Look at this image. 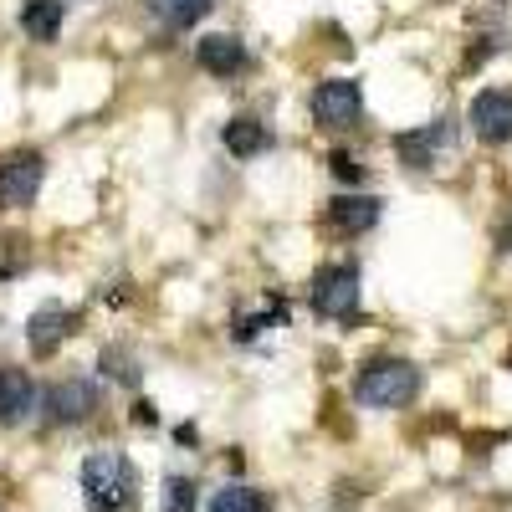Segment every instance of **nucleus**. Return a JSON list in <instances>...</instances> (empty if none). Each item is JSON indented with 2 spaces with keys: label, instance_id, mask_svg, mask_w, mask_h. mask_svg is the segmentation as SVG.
I'll return each mask as SVG.
<instances>
[{
  "label": "nucleus",
  "instance_id": "1",
  "mask_svg": "<svg viewBox=\"0 0 512 512\" xmlns=\"http://www.w3.org/2000/svg\"><path fill=\"white\" fill-rule=\"evenodd\" d=\"M134 466H128L123 451H93L82 461V497H88V512H134Z\"/></svg>",
  "mask_w": 512,
  "mask_h": 512
},
{
  "label": "nucleus",
  "instance_id": "2",
  "mask_svg": "<svg viewBox=\"0 0 512 512\" xmlns=\"http://www.w3.org/2000/svg\"><path fill=\"white\" fill-rule=\"evenodd\" d=\"M354 395L369 410H400V405H410L420 395V369L410 359H369L359 369Z\"/></svg>",
  "mask_w": 512,
  "mask_h": 512
},
{
  "label": "nucleus",
  "instance_id": "3",
  "mask_svg": "<svg viewBox=\"0 0 512 512\" xmlns=\"http://www.w3.org/2000/svg\"><path fill=\"white\" fill-rule=\"evenodd\" d=\"M308 297H313V308H318L323 318H354V313H359V267H349V262L318 267Z\"/></svg>",
  "mask_w": 512,
  "mask_h": 512
},
{
  "label": "nucleus",
  "instance_id": "4",
  "mask_svg": "<svg viewBox=\"0 0 512 512\" xmlns=\"http://www.w3.org/2000/svg\"><path fill=\"white\" fill-rule=\"evenodd\" d=\"M41 175H47V164L36 149H11L0 159V210H26L41 190Z\"/></svg>",
  "mask_w": 512,
  "mask_h": 512
},
{
  "label": "nucleus",
  "instance_id": "5",
  "mask_svg": "<svg viewBox=\"0 0 512 512\" xmlns=\"http://www.w3.org/2000/svg\"><path fill=\"white\" fill-rule=\"evenodd\" d=\"M359 113H364V93L354 77H328L313 88V118L323 128H354Z\"/></svg>",
  "mask_w": 512,
  "mask_h": 512
},
{
  "label": "nucleus",
  "instance_id": "6",
  "mask_svg": "<svg viewBox=\"0 0 512 512\" xmlns=\"http://www.w3.org/2000/svg\"><path fill=\"white\" fill-rule=\"evenodd\" d=\"M98 410V384L93 379H62L47 390V420L52 425H77Z\"/></svg>",
  "mask_w": 512,
  "mask_h": 512
},
{
  "label": "nucleus",
  "instance_id": "7",
  "mask_svg": "<svg viewBox=\"0 0 512 512\" xmlns=\"http://www.w3.org/2000/svg\"><path fill=\"white\" fill-rule=\"evenodd\" d=\"M72 333H77V313L62 308V303H47V308H36V313L26 318V344H31V354H57L62 338H72Z\"/></svg>",
  "mask_w": 512,
  "mask_h": 512
},
{
  "label": "nucleus",
  "instance_id": "8",
  "mask_svg": "<svg viewBox=\"0 0 512 512\" xmlns=\"http://www.w3.org/2000/svg\"><path fill=\"white\" fill-rule=\"evenodd\" d=\"M472 134L487 144H512V93H477L472 98Z\"/></svg>",
  "mask_w": 512,
  "mask_h": 512
},
{
  "label": "nucleus",
  "instance_id": "9",
  "mask_svg": "<svg viewBox=\"0 0 512 512\" xmlns=\"http://www.w3.org/2000/svg\"><path fill=\"white\" fill-rule=\"evenodd\" d=\"M446 144H451V123H425V128H410V134L395 139V149L410 169H431Z\"/></svg>",
  "mask_w": 512,
  "mask_h": 512
},
{
  "label": "nucleus",
  "instance_id": "10",
  "mask_svg": "<svg viewBox=\"0 0 512 512\" xmlns=\"http://www.w3.org/2000/svg\"><path fill=\"white\" fill-rule=\"evenodd\" d=\"M36 405V384L26 369H11V364H0V425H16L26 420Z\"/></svg>",
  "mask_w": 512,
  "mask_h": 512
},
{
  "label": "nucleus",
  "instance_id": "11",
  "mask_svg": "<svg viewBox=\"0 0 512 512\" xmlns=\"http://www.w3.org/2000/svg\"><path fill=\"white\" fill-rule=\"evenodd\" d=\"M200 67L205 72H216V77H236L246 67V41L241 36H205L200 41Z\"/></svg>",
  "mask_w": 512,
  "mask_h": 512
},
{
  "label": "nucleus",
  "instance_id": "12",
  "mask_svg": "<svg viewBox=\"0 0 512 512\" xmlns=\"http://www.w3.org/2000/svg\"><path fill=\"white\" fill-rule=\"evenodd\" d=\"M221 139H226V154H236V159H256V154L272 144V128H267L262 118H231V123L221 128Z\"/></svg>",
  "mask_w": 512,
  "mask_h": 512
},
{
  "label": "nucleus",
  "instance_id": "13",
  "mask_svg": "<svg viewBox=\"0 0 512 512\" xmlns=\"http://www.w3.org/2000/svg\"><path fill=\"white\" fill-rule=\"evenodd\" d=\"M328 221H333L338 231L359 236V231H369V226L379 221V200H374V195H338V200L328 205Z\"/></svg>",
  "mask_w": 512,
  "mask_h": 512
},
{
  "label": "nucleus",
  "instance_id": "14",
  "mask_svg": "<svg viewBox=\"0 0 512 512\" xmlns=\"http://www.w3.org/2000/svg\"><path fill=\"white\" fill-rule=\"evenodd\" d=\"M67 21V6L62 0H31V6H21V31L31 41H52Z\"/></svg>",
  "mask_w": 512,
  "mask_h": 512
},
{
  "label": "nucleus",
  "instance_id": "15",
  "mask_svg": "<svg viewBox=\"0 0 512 512\" xmlns=\"http://www.w3.org/2000/svg\"><path fill=\"white\" fill-rule=\"evenodd\" d=\"M205 512H272V497H267V492H256V487L231 482V487H221L216 497H210Z\"/></svg>",
  "mask_w": 512,
  "mask_h": 512
},
{
  "label": "nucleus",
  "instance_id": "16",
  "mask_svg": "<svg viewBox=\"0 0 512 512\" xmlns=\"http://www.w3.org/2000/svg\"><path fill=\"white\" fill-rule=\"evenodd\" d=\"M144 6H149L164 26H195L210 6H216V0H144Z\"/></svg>",
  "mask_w": 512,
  "mask_h": 512
},
{
  "label": "nucleus",
  "instance_id": "17",
  "mask_svg": "<svg viewBox=\"0 0 512 512\" xmlns=\"http://www.w3.org/2000/svg\"><path fill=\"white\" fill-rule=\"evenodd\" d=\"M195 482L190 477H164V497H159V512H195Z\"/></svg>",
  "mask_w": 512,
  "mask_h": 512
},
{
  "label": "nucleus",
  "instance_id": "18",
  "mask_svg": "<svg viewBox=\"0 0 512 512\" xmlns=\"http://www.w3.org/2000/svg\"><path fill=\"white\" fill-rule=\"evenodd\" d=\"M103 374L108 379H118V384H139V359L128 354V349H103Z\"/></svg>",
  "mask_w": 512,
  "mask_h": 512
},
{
  "label": "nucleus",
  "instance_id": "19",
  "mask_svg": "<svg viewBox=\"0 0 512 512\" xmlns=\"http://www.w3.org/2000/svg\"><path fill=\"white\" fill-rule=\"evenodd\" d=\"M328 164H333V175H338V180H349V185L364 175V169H359V159H349V154H333Z\"/></svg>",
  "mask_w": 512,
  "mask_h": 512
},
{
  "label": "nucleus",
  "instance_id": "20",
  "mask_svg": "<svg viewBox=\"0 0 512 512\" xmlns=\"http://www.w3.org/2000/svg\"><path fill=\"white\" fill-rule=\"evenodd\" d=\"M134 420H139V425H154L159 415H154V405H149V400H139V405H134Z\"/></svg>",
  "mask_w": 512,
  "mask_h": 512
}]
</instances>
